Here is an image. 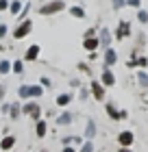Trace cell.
<instances>
[{
  "label": "cell",
  "mask_w": 148,
  "mask_h": 152,
  "mask_svg": "<svg viewBox=\"0 0 148 152\" xmlns=\"http://www.w3.org/2000/svg\"><path fill=\"white\" fill-rule=\"evenodd\" d=\"M35 135H37V137H46L48 135V124H46V120H37V122H35Z\"/></svg>",
  "instance_id": "8fae6325"
},
{
  "label": "cell",
  "mask_w": 148,
  "mask_h": 152,
  "mask_svg": "<svg viewBox=\"0 0 148 152\" xmlns=\"http://www.w3.org/2000/svg\"><path fill=\"white\" fill-rule=\"evenodd\" d=\"M4 96V85H0V98Z\"/></svg>",
  "instance_id": "f35d334b"
},
{
  "label": "cell",
  "mask_w": 148,
  "mask_h": 152,
  "mask_svg": "<svg viewBox=\"0 0 148 152\" xmlns=\"http://www.w3.org/2000/svg\"><path fill=\"white\" fill-rule=\"evenodd\" d=\"M89 89H91V94H94L96 100H105V85L100 80H91L89 83Z\"/></svg>",
  "instance_id": "8992f818"
},
{
  "label": "cell",
  "mask_w": 148,
  "mask_h": 152,
  "mask_svg": "<svg viewBox=\"0 0 148 152\" xmlns=\"http://www.w3.org/2000/svg\"><path fill=\"white\" fill-rule=\"evenodd\" d=\"M118 61V52L113 50V48H107V50H105V63L107 65H113Z\"/></svg>",
  "instance_id": "9a60e30c"
},
{
  "label": "cell",
  "mask_w": 148,
  "mask_h": 152,
  "mask_svg": "<svg viewBox=\"0 0 148 152\" xmlns=\"http://www.w3.org/2000/svg\"><path fill=\"white\" fill-rule=\"evenodd\" d=\"M13 146H15V137L13 135H4L2 139H0V148L2 150H11Z\"/></svg>",
  "instance_id": "5bb4252c"
},
{
  "label": "cell",
  "mask_w": 148,
  "mask_h": 152,
  "mask_svg": "<svg viewBox=\"0 0 148 152\" xmlns=\"http://www.w3.org/2000/svg\"><path fill=\"white\" fill-rule=\"evenodd\" d=\"M137 20H139L142 24H146V22H148V13H146V11H137Z\"/></svg>",
  "instance_id": "484cf974"
},
{
  "label": "cell",
  "mask_w": 148,
  "mask_h": 152,
  "mask_svg": "<svg viewBox=\"0 0 148 152\" xmlns=\"http://www.w3.org/2000/svg\"><path fill=\"white\" fill-rule=\"evenodd\" d=\"M137 80H139V85H144V87H148V74L142 70V72H139L137 74Z\"/></svg>",
  "instance_id": "7402d4cb"
},
{
  "label": "cell",
  "mask_w": 148,
  "mask_h": 152,
  "mask_svg": "<svg viewBox=\"0 0 148 152\" xmlns=\"http://www.w3.org/2000/svg\"><path fill=\"white\" fill-rule=\"evenodd\" d=\"M100 83H102L105 87H113V85H116V76H113V72H111L109 67L102 72V76H100Z\"/></svg>",
  "instance_id": "9c48e42d"
},
{
  "label": "cell",
  "mask_w": 148,
  "mask_h": 152,
  "mask_svg": "<svg viewBox=\"0 0 148 152\" xmlns=\"http://www.w3.org/2000/svg\"><path fill=\"white\" fill-rule=\"evenodd\" d=\"M126 4V0H113V7L116 9H120V7H124Z\"/></svg>",
  "instance_id": "f546056e"
},
{
  "label": "cell",
  "mask_w": 148,
  "mask_h": 152,
  "mask_svg": "<svg viewBox=\"0 0 148 152\" xmlns=\"http://www.w3.org/2000/svg\"><path fill=\"white\" fill-rule=\"evenodd\" d=\"M61 152H76V150H74V146H66V148H63Z\"/></svg>",
  "instance_id": "8d00e7d4"
},
{
  "label": "cell",
  "mask_w": 148,
  "mask_h": 152,
  "mask_svg": "<svg viewBox=\"0 0 148 152\" xmlns=\"http://www.w3.org/2000/svg\"><path fill=\"white\" fill-rule=\"evenodd\" d=\"M7 35V24H0V39Z\"/></svg>",
  "instance_id": "1f68e13d"
},
{
  "label": "cell",
  "mask_w": 148,
  "mask_h": 152,
  "mask_svg": "<svg viewBox=\"0 0 148 152\" xmlns=\"http://www.w3.org/2000/svg\"><path fill=\"white\" fill-rule=\"evenodd\" d=\"M87 94H89L87 89H81V100H87Z\"/></svg>",
  "instance_id": "836d02e7"
},
{
  "label": "cell",
  "mask_w": 148,
  "mask_h": 152,
  "mask_svg": "<svg viewBox=\"0 0 148 152\" xmlns=\"http://www.w3.org/2000/svg\"><path fill=\"white\" fill-rule=\"evenodd\" d=\"M94 135H96V124L89 120V122H87V126H85V137H87V139H91Z\"/></svg>",
  "instance_id": "d6986e66"
},
{
  "label": "cell",
  "mask_w": 148,
  "mask_h": 152,
  "mask_svg": "<svg viewBox=\"0 0 148 152\" xmlns=\"http://www.w3.org/2000/svg\"><path fill=\"white\" fill-rule=\"evenodd\" d=\"M79 70H81V72H85V74H89V76H91V70H89V67H87L85 63H81V65H79Z\"/></svg>",
  "instance_id": "f1b7e54d"
},
{
  "label": "cell",
  "mask_w": 148,
  "mask_h": 152,
  "mask_svg": "<svg viewBox=\"0 0 148 152\" xmlns=\"http://www.w3.org/2000/svg\"><path fill=\"white\" fill-rule=\"evenodd\" d=\"M70 13H72L74 18H79V20H83V18H85V11H83L81 7H72V9H70Z\"/></svg>",
  "instance_id": "44dd1931"
},
{
  "label": "cell",
  "mask_w": 148,
  "mask_h": 152,
  "mask_svg": "<svg viewBox=\"0 0 148 152\" xmlns=\"http://www.w3.org/2000/svg\"><path fill=\"white\" fill-rule=\"evenodd\" d=\"M22 113L24 115H29V117H33L35 122L37 120H41V107H39V102H35V100H29V102H24L22 104Z\"/></svg>",
  "instance_id": "7a4b0ae2"
},
{
  "label": "cell",
  "mask_w": 148,
  "mask_h": 152,
  "mask_svg": "<svg viewBox=\"0 0 148 152\" xmlns=\"http://www.w3.org/2000/svg\"><path fill=\"white\" fill-rule=\"evenodd\" d=\"M9 113H11V115H9L11 120H18V117L22 115V104H20V102H13V104H11V111H9Z\"/></svg>",
  "instance_id": "2e32d148"
},
{
  "label": "cell",
  "mask_w": 148,
  "mask_h": 152,
  "mask_svg": "<svg viewBox=\"0 0 148 152\" xmlns=\"http://www.w3.org/2000/svg\"><path fill=\"white\" fill-rule=\"evenodd\" d=\"M11 72H15V74H22V72H24L22 59H20V61H13V63H11Z\"/></svg>",
  "instance_id": "ffe728a7"
},
{
  "label": "cell",
  "mask_w": 148,
  "mask_h": 152,
  "mask_svg": "<svg viewBox=\"0 0 148 152\" xmlns=\"http://www.w3.org/2000/svg\"><path fill=\"white\" fill-rule=\"evenodd\" d=\"M11 111V104H7V102H4V104H2V113H9Z\"/></svg>",
  "instance_id": "d590c367"
},
{
  "label": "cell",
  "mask_w": 148,
  "mask_h": 152,
  "mask_svg": "<svg viewBox=\"0 0 148 152\" xmlns=\"http://www.w3.org/2000/svg\"><path fill=\"white\" fill-rule=\"evenodd\" d=\"M98 46H100V39H96V37H87V39H83V48H85L87 52H94Z\"/></svg>",
  "instance_id": "30bf717a"
},
{
  "label": "cell",
  "mask_w": 148,
  "mask_h": 152,
  "mask_svg": "<svg viewBox=\"0 0 148 152\" xmlns=\"http://www.w3.org/2000/svg\"><path fill=\"white\" fill-rule=\"evenodd\" d=\"M126 4H131V7H139V0H126Z\"/></svg>",
  "instance_id": "e575fe53"
},
{
  "label": "cell",
  "mask_w": 148,
  "mask_h": 152,
  "mask_svg": "<svg viewBox=\"0 0 148 152\" xmlns=\"http://www.w3.org/2000/svg\"><path fill=\"white\" fill-rule=\"evenodd\" d=\"M39 57V44H33L29 50H26V54H24V61H35Z\"/></svg>",
  "instance_id": "4fadbf2b"
},
{
  "label": "cell",
  "mask_w": 148,
  "mask_h": 152,
  "mask_svg": "<svg viewBox=\"0 0 148 152\" xmlns=\"http://www.w3.org/2000/svg\"><path fill=\"white\" fill-rule=\"evenodd\" d=\"M41 85H44V87H50V78H46V76H44V78H41Z\"/></svg>",
  "instance_id": "d6a6232c"
},
{
  "label": "cell",
  "mask_w": 148,
  "mask_h": 152,
  "mask_svg": "<svg viewBox=\"0 0 148 152\" xmlns=\"http://www.w3.org/2000/svg\"><path fill=\"white\" fill-rule=\"evenodd\" d=\"M0 139H2V137H0Z\"/></svg>",
  "instance_id": "60d3db41"
},
{
  "label": "cell",
  "mask_w": 148,
  "mask_h": 152,
  "mask_svg": "<svg viewBox=\"0 0 148 152\" xmlns=\"http://www.w3.org/2000/svg\"><path fill=\"white\" fill-rule=\"evenodd\" d=\"M135 67H142V70H144V67H148V57H139V59L135 61Z\"/></svg>",
  "instance_id": "d4e9b609"
},
{
  "label": "cell",
  "mask_w": 148,
  "mask_h": 152,
  "mask_svg": "<svg viewBox=\"0 0 148 152\" xmlns=\"http://www.w3.org/2000/svg\"><path fill=\"white\" fill-rule=\"evenodd\" d=\"M63 143H66V146H70V143L79 146V143H81V137H66V139H63Z\"/></svg>",
  "instance_id": "cb8c5ba5"
},
{
  "label": "cell",
  "mask_w": 148,
  "mask_h": 152,
  "mask_svg": "<svg viewBox=\"0 0 148 152\" xmlns=\"http://www.w3.org/2000/svg\"><path fill=\"white\" fill-rule=\"evenodd\" d=\"M133 139H135V137H133L131 130H122V133L118 135V143H120V148H131V146H133Z\"/></svg>",
  "instance_id": "5b68a950"
},
{
  "label": "cell",
  "mask_w": 148,
  "mask_h": 152,
  "mask_svg": "<svg viewBox=\"0 0 148 152\" xmlns=\"http://www.w3.org/2000/svg\"><path fill=\"white\" fill-rule=\"evenodd\" d=\"M129 35H131V24L122 20V22H120V26H118V33H116V37H118V39H126Z\"/></svg>",
  "instance_id": "ba28073f"
},
{
  "label": "cell",
  "mask_w": 148,
  "mask_h": 152,
  "mask_svg": "<svg viewBox=\"0 0 148 152\" xmlns=\"http://www.w3.org/2000/svg\"><path fill=\"white\" fill-rule=\"evenodd\" d=\"M31 28H33V22H31V20H24V22H22V24H20L18 28H15L13 37H15V39H22V37H26V35L31 33Z\"/></svg>",
  "instance_id": "277c9868"
},
{
  "label": "cell",
  "mask_w": 148,
  "mask_h": 152,
  "mask_svg": "<svg viewBox=\"0 0 148 152\" xmlns=\"http://www.w3.org/2000/svg\"><path fill=\"white\" fill-rule=\"evenodd\" d=\"M61 9H63V2H61V0H54V2L41 7L39 13H41V15H50V13H57V11H61Z\"/></svg>",
  "instance_id": "52a82bcc"
},
{
  "label": "cell",
  "mask_w": 148,
  "mask_h": 152,
  "mask_svg": "<svg viewBox=\"0 0 148 152\" xmlns=\"http://www.w3.org/2000/svg\"><path fill=\"white\" fill-rule=\"evenodd\" d=\"M105 109H107V115L111 117V120H124V117H126V111H120V109L113 104V102H107V107H105Z\"/></svg>",
  "instance_id": "3957f363"
},
{
  "label": "cell",
  "mask_w": 148,
  "mask_h": 152,
  "mask_svg": "<svg viewBox=\"0 0 148 152\" xmlns=\"http://www.w3.org/2000/svg\"><path fill=\"white\" fill-rule=\"evenodd\" d=\"M72 102V94H61L57 98V107H68Z\"/></svg>",
  "instance_id": "ac0fdd59"
},
{
  "label": "cell",
  "mask_w": 148,
  "mask_h": 152,
  "mask_svg": "<svg viewBox=\"0 0 148 152\" xmlns=\"http://www.w3.org/2000/svg\"><path fill=\"white\" fill-rule=\"evenodd\" d=\"M118 152H133V150H131V148H120Z\"/></svg>",
  "instance_id": "74e56055"
},
{
  "label": "cell",
  "mask_w": 148,
  "mask_h": 152,
  "mask_svg": "<svg viewBox=\"0 0 148 152\" xmlns=\"http://www.w3.org/2000/svg\"><path fill=\"white\" fill-rule=\"evenodd\" d=\"M20 7H22V4H20V0H15V2H11V4H9V9H11V13H18V11H20Z\"/></svg>",
  "instance_id": "83f0119b"
},
{
  "label": "cell",
  "mask_w": 148,
  "mask_h": 152,
  "mask_svg": "<svg viewBox=\"0 0 148 152\" xmlns=\"http://www.w3.org/2000/svg\"><path fill=\"white\" fill-rule=\"evenodd\" d=\"M81 152H94V143L85 141V143H83V148H81Z\"/></svg>",
  "instance_id": "4316f807"
},
{
  "label": "cell",
  "mask_w": 148,
  "mask_h": 152,
  "mask_svg": "<svg viewBox=\"0 0 148 152\" xmlns=\"http://www.w3.org/2000/svg\"><path fill=\"white\" fill-rule=\"evenodd\" d=\"M18 96H20V98H24V100H29V98H41V96H44V87H41V85H22L18 89Z\"/></svg>",
  "instance_id": "6da1fadb"
},
{
  "label": "cell",
  "mask_w": 148,
  "mask_h": 152,
  "mask_svg": "<svg viewBox=\"0 0 148 152\" xmlns=\"http://www.w3.org/2000/svg\"><path fill=\"white\" fill-rule=\"evenodd\" d=\"M72 120H74L72 113H70V111H63V113L57 117V126H68V124H72Z\"/></svg>",
  "instance_id": "7c38bea8"
},
{
  "label": "cell",
  "mask_w": 148,
  "mask_h": 152,
  "mask_svg": "<svg viewBox=\"0 0 148 152\" xmlns=\"http://www.w3.org/2000/svg\"><path fill=\"white\" fill-rule=\"evenodd\" d=\"M109 44H111V33H109L107 28H102V31H100V46L109 48Z\"/></svg>",
  "instance_id": "e0dca14e"
},
{
  "label": "cell",
  "mask_w": 148,
  "mask_h": 152,
  "mask_svg": "<svg viewBox=\"0 0 148 152\" xmlns=\"http://www.w3.org/2000/svg\"><path fill=\"white\" fill-rule=\"evenodd\" d=\"M9 9V2H7V0H0V11H7Z\"/></svg>",
  "instance_id": "4dcf8cb0"
},
{
  "label": "cell",
  "mask_w": 148,
  "mask_h": 152,
  "mask_svg": "<svg viewBox=\"0 0 148 152\" xmlns=\"http://www.w3.org/2000/svg\"><path fill=\"white\" fill-rule=\"evenodd\" d=\"M41 152H46V150H41Z\"/></svg>",
  "instance_id": "ab89813d"
},
{
  "label": "cell",
  "mask_w": 148,
  "mask_h": 152,
  "mask_svg": "<svg viewBox=\"0 0 148 152\" xmlns=\"http://www.w3.org/2000/svg\"><path fill=\"white\" fill-rule=\"evenodd\" d=\"M11 72V61H0V74Z\"/></svg>",
  "instance_id": "603a6c76"
}]
</instances>
